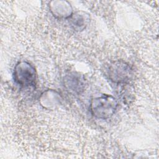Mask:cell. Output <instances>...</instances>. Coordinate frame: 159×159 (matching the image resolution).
Listing matches in <instances>:
<instances>
[{
    "instance_id": "2",
    "label": "cell",
    "mask_w": 159,
    "mask_h": 159,
    "mask_svg": "<svg viewBox=\"0 0 159 159\" xmlns=\"http://www.w3.org/2000/svg\"><path fill=\"white\" fill-rule=\"evenodd\" d=\"M13 77L15 83L21 88H29L35 86L36 71L34 66L27 61H19L15 65Z\"/></svg>"
},
{
    "instance_id": "1",
    "label": "cell",
    "mask_w": 159,
    "mask_h": 159,
    "mask_svg": "<svg viewBox=\"0 0 159 159\" xmlns=\"http://www.w3.org/2000/svg\"><path fill=\"white\" fill-rule=\"evenodd\" d=\"M117 106V101L114 96L109 94H102L91 100L89 109L95 117L107 119L114 114Z\"/></svg>"
},
{
    "instance_id": "4",
    "label": "cell",
    "mask_w": 159,
    "mask_h": 159,
    "mask_svg": "<svg viewBox=\"0 0 159 159\" xmlns=\"http://www.w3.org/2000/svg\"><path fill=\"white\" fill-rule=\"evenodd\" d=\"M48 6L52 15L58 19H69L73 14L70 3L66 1H52Z\"/></svg>"
},
{
    "instance_id": "3",
    "label": "cell",
    "mask_w": 159,
    "mask_h": 159,
    "mask_svg": "<svg viewBox=\"0 0 159 159\" xmlns=\"http://www.w3.org/2000/svg\"><path fill=\"white\" fill-rule=\"evenodd\" d=\"M107 74L110 80L114 83H126L132 77V69L125 62L117 61L109 65Z\"/></svg>"
},
{
    "instance_id": "5",
    "label": "cell",
    "mask_w": 159,
    "mask_h": 159,
    "mask_svg": "<svg viewBox=\"0 0 159 159\" xmlns=\"http://www.w3.org/2000/svg\"><path fill=\"white\" fill-rule=\"evenodd\" d=\"M39 101L43 107L50 109L60 105L61 104V98L60 94L56 91L48 89L41 94Z\"/></svg>"
},
{
    "instance_id": "6",
    "label": "cell",
    "mask_w": 159,
    "mask_h": 159,
    "mask_svg": "<svg viewBox=\"0 0 159 159\" xmlns=\"http://www.w3.org/2000/svg\"><path fill=\"white\" fill-rule=\"evenodd\" d=\"M71 25L75 30H83L88 25L89 22L88 14L84 12H76L73 13L70 18Z\"/></svg>"
}]
</instances>
